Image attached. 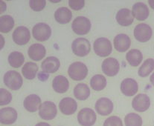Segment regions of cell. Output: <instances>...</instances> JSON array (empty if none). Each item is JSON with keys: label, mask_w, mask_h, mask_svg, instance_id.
I'll use <instances>...</instances> for the list:
<instances>
[{"label": "cell", "mask_w": 154, "mask_h": 126, "mask_svg": "<svg viewBox=\"0 0 154 126\" xmlns=\"http://www.w3.org/2000/svg\"><path fill=\"white\" fill-rule=\"evenodd\" d=\"M154 70V59L152 58L146 59L138 70V74L141 77L149 76Z\"/></svg>", "instance_id": "cell-31"}, {"label": "cell", "mask_w": 154, "mask_h": 126, "mask_svg": "<svg viewBox=\"0 0 154 126\" xmlns=\"http://www.w3.org/2000/svg\"><path fill=\"white\" fill-rule=\"evenodd\" d=\"M29 57L34 61H40L45 57L46 54V50L42 44L35 43L31 45L28 50Z\"/></svg>", "instance_id": "cell-20"}, {"label": "cell", "mask_w": 154, "mask_h": 126, "mask_svg": "<svg viewBox=\"0 0 154 126\" xmlns=\"http://www.w3.org/2000/svg\"><path fill=\"white\" fill-rule=\"evenodd\" d=\"M46 4L45 0H31L29 1L30 8L34 11H41L43 10Z\"/></svg>", "instance_id": "cell-34"}, {"label": "cell", "mask_w": 154, "mask_h": 126, "mask_svg": "<svg viewBox=\"0 0 154 126\" xmlns=\"http://www.w3.org/2000/svg\"><path fill=\"white\" fill-rule=\"evenodd\" d=\"M25 61L24 55L19 51H14L9 54L8 62L11 67L19 68L23 65Z\"/></svg>", "instance_id": "cell-30"}, {"label": "cell", "mask_w": 154, "mask_h": 126, "mask_svg": "<svg viewBox=\"0 0 154 126\" xmlns=\"http://www.w3.org/2000/svg\"><path fill=\"white\" fill-rule=\"evenodd\" d=\"M68 74L72 80L81 81L88 75V68L84 63L75 62L70 64L68 69Z\"/></svg>", "instance_id": "cell-2"}, {"label": "cell", "mask_w": 154, "mask_h": 126, "mask_svg": "<svg viewBox=\"0 0 154 126\" xmlns=\"http://www.w3.org/2000/svg\"><path fill=\"white\" fill-rule=\"evenodd\" d=\"M150 82H151V84L154 86V72L152 74V75L150 76Z\"/></svg>", "instance_id": "cell-42"}, {"label": "cell", "mask_w": 154, "mask_h": 126, "mask_svg": "<svg viewBox=\"0 0 154 126\" xmlns=\"http://www.w3.org/2000/svg\"><path fill=\"white\" fill-rule=\"evenodd\" d=\"M97 119L96 113L89 108H84L78 114V121L82 126H92Z\"/></svg>", "instance_id": "cell-8"}, {"label": "cell", "mask_w": 154, "mask_h": 126, "mask_svg": "<svg viewBox=\"0 0 154 126\" xmlns=\"http://www.w3.org/2000/svg\"><path fill=\"white\" fill-rule=\"evenodd\" d=\"M90 86L96 91H100L104 89L106 86V79L104 76L96 74L92 76L90 80Z\"/></svg>", "instance_id": "cell-28"}, {"label": "cell", "mask_w": 154, "mask_h": 126, "mask_svg": "<svg viewBox=\"0 0 154 126\" xmlns=\"http://www.w3.org/2000/svg\"><path fill=\"white\" fill-rule=\"evenodd\" d=\"M72 18V11L66 7L59 8L54 13V19L60 24H67Z\"/></svg>", "instance_id": "cell-24"}, {"label": "cell", "mask_w": 154, "mask_h": 126, "mask_svg": "<svg viewBox=\"0 0 154 126\" xmlns=\"http://www.w3.org/2000/svg\"><path fill=\"white\" fill-rule=\"evenodd\" d=\"M48 78V74H47L46 73H45V72H40V73H39L38 74V79L40 80H41V81H45V80H46Z\"/></svg>", "instance_id": "cell-37"}, {"label": "cell", "mask_w": 154, "mask_h": 126, "mask_svg": "<svg viewBox=\"0 0 154 126\" xmlns=\"http://www.w3.org/2000/svg\"><path fill=\"white\" fill-rule=\"evenodd\" d=\"M102 71L109 76H114L118 74L120 70V64L119 61L112 57L105 59L101 64Z\"/></svg>", "instance_id": "cell-11"}, {"label": "cell", "mask_w": 154, "mask_h": 126, "mask_svg": "<svg viewBox=\"0 0 154 126\" xmlns=\"http://www.w3.org/2000/svg\"><path fill=\"white\" fill-rule=\"evenodd\" d=\"M132 106L138 112H144L150 106V97L147 94H138L132 101Z\"/></svg>", "instance_id": "cell-12"}, {"label": "cell", "mask_w": 154, "mask_h": 126, "mask_svg": "<svg viewBox=\"0 0 154 126\" xmlns=\"http://www.w3.org/2000/svg\"><path fill=\"white\" fill-rule=\"evenodd\" d=\"M52 88L58 94H64L69 88V82L64 76L58 75L53 80Z\"/></svg>", "instance_id": "cell-23"}, {"label": "cell", "mask_w": 154, "mask_h": 126, "mask_svg": "<svg viewBox=\"0 0 154 126\" xmlns=\"http://www.w3.org/2000/svg\"><path fill=\"white\" fill-rule=\"evenodd\" d=\"M95 108L96 112L101 116H108L113 111V103L109 99L102 97L97 100Z\"/></svg>", "instance_id": "cell-15"}, {"label": "cell", "mask_w": 154, "mask_h": 126, "mask_svg": "<svg viewBox=\"0 0 154 126\" xmlns=\"http://www.w3.org/2000/svg\"><path fill=\"white\" fill-rule=\"evenodd\" d=\"M33 37L40 42L47 41L51 35V29L48 25L45 23H37L32 29Z\"/></svg>", "instance_id": "cell-6"}, {"label": "cell", "mask_w": 154, "mask_h": 126, "mask_svg": "<svg viewBox=\"0 0 154 126\" xmlns=\"http://www.w3.org/2000/svg\"><path fill=\"white\" fill-rule=\"evenodd\" d=\"M103 126H123V123L119 116H112L104 121Z\"/></svg>", "instance_id": "cell-35"}, {"label": "cell", "mask_w": 154, "mask_h": 126, "mask_svg": "<svg viewBox=\"0 0 154 126\" xmlns=\"http://www.w3.org/2000/svg\"><path fill=\"white\" fill-rule=\"evenodd\" d=\"M69 5L72 10H80L84 7L85 1L84 0H69Z\"/></svg>", "instance_id": "cell-36"}, {"label": "cell", "mask_w": 154, "mask_h": 126, "mask_svg": "<svg viewBox=\"0 0 154 126\" xmlns=\"http://www.w3.org/2000/svg\"><path fill=\"white\" fill-rule=\"evenodd\" d=\"M116 19L119 25L124 27H127L133 24L134 16L131 10L127 8H122L118 11Z\"/></svg>", "instance_id": "cell-18"}, {"label": "cell", "mask_w": 154, "mask_h": 126, "mask_svg": "<svg viewBox=\"0 0 154 126\" xmlns=\"http://www.w3.org/2000/svg\"><path fill=\"white\" fill-rule=\"evenodd\" d=\"M59 108L65 115H72L78 109V103L71 97H65L60 102Z\"/></svg>", "instance_id": "cell-16"}, {"label": "cell", "mask_w": 154, "mask_h": 126, "mask_svg": "<svg viewBox=\"0 0 154 126\" xmlns=\"http://www.w3.org/2000/svg\"><path fill=\"white\" fill-rule=\"evenodd\" d=\"M132 14L133 16L139 21H144L149 16L150 11L145 4L142 2H137L133 6Z\"/></svg>", "instance_id": "cell-21"}, {"label": "cell", "mask_w": 154, "mask_h": 126, "mask_svg": "<svg viewBox=\"0 0 154 126\" xmlns=\"http://www.w3.org/2000/svg\"><path fill=\"white\" fill-rule=\"evenodd\" d=\"M90 95L89 86L84 83H79L74 89V96L78 100H86Z\"/></svg>", "instance_id": "cell-26"}, {"label": "cell", "mask_w": 154, "mask_h": 126, "mask_svg": "<svg viewBox=\"0 0 154 126\" xmlns=\"http://www.w3.org/2000/svg\"><path fill=\"white\" fill-rule=\"evenodd\" d=\"M57 114V109L55 104L51 101H45L40 105L39 108V115L42 119L51 120Z\"/></svg>", "instance_id": "cell-7"}, {"label": "cell", "mask_w": 154, "mask_h": 126, "mask_svg": "<svg viewBox=\"0 0 154 126\" xmlns=\"http://www.w3.org/2000/svg\"><path fill=\"white\" fill-rule=\"evenodd\" d=\"M37 71H38L37 64L31 62H26L22 68V73H23V76L29 80H34L35 78Z\"/></svg>", "instance_id": "cell-27"}, {"label": "cell", "mask_w": 154, "mask_h": 126, "mask_svg": "<svg viewBox=\"0 0 154 126\" xmlns=\"http://www.w3.org/2000/svg\"><path fill=\"white\" fill-rule=\"evenodd\" d=\"M5 44V38L3 37L2 35H1V34H0V50H1L3 48H4Z\"/></svg>", "instance_id": "cell-39"}, {"label": "cell", "mask_w": 154, "mask_h": 126, "mask_svg": "<svg viewBox=\"0 0 154 126\" xmlns=\"http://www.w3.org/2000/svg\"><path fill=\"white\" fill-rule=\"evenodd\" d=\"M125 123L126 126H141L142 119L137 113H130L125 116Z\"/></svg>", "instance_id": "cell-32"}, {"label": "cell", "mask_w": 154, "mask_h": 126, "mask_svg": "<svg viewBox=\"0 0 154 126\" xmlns=\"http://www.w3.org/2000/svg\"><path fill=\"white\" fill-rule=\"evenodd\" d=\"M72 49L76 56L84 57L90 52L91 44L89 41L85 38H78L72 42Z\"/></svg>", "instance_id": "cell-4"}, {"label": "cell", "mask_w": 154, "mask_h": 126, "mask_svg": "<svg viewBox=\"0 0 154 126\" xmlns=\"http://www.w3.org/2000/svg\"><path fill=\"white\" fill-rule=\"evenodd\" d=\"M92 27L90 20L85 16H78L72 24V31L78 35H85L89 32Z\"/></svg>", "instance_id": "cell-5"}, {"label": "cell", "mask_w": 154, "mask_h": 126, "mask_svg": "<svg viewBox=\"0 0 154 126\" xmlns=\"http://www.w3.org/2000/svg\"><path fill=\"white\" fill-rule=\"evenodd\" d=\"M149 4H150V8H151L153 10H154V0H150V1H148Z\"/></svg>", "instance_id": "cell-41"}, {"label": "cell", "mask_w": 154, "mask_h": 126, "mask_svg": "<svg viewBox=\"0 0 154 126\" xmlns=\"http://www.w3.org/2000/svg\"><path fill=\"white\" fill-rule=\"evenodd\" d=\"M126 59L133 67H137L143 60L142 53L138 49H132L126 54Z\"/></svg>", "instance_id": "cell-25"}, {"label": "cell", "mask_w": 154, "mask_h": 126, "mask_svg": "<svg viewBox=\"0 0 154 126\" xmlns=\"http://www.w3.org/2000/svg\"><path fill=\"white\" fill-rule=\"evenodd\" d=\"M139 90L137 82L132 78L125 79L121 83V91L127 97H133Z\"/></svg>", "instance_id": "cell-14"}, {"label": "cell", "mask_w": 154, "mask_h": 126, "mask_svg": "<svg viewBox=\"0 0 154 126\" xmlns=\"http://www.w3.org/2000/svg\"><path fill=\"white\" fill-rule=\"evenodd\" d=\"M60 66V60L55 56H48L42 62V71L46 74H54L57 71Z\"/></svg>", "instance_id": "cell-19"}, {"label": "cell", "mask_w": 154, "mask_h": 126, "mask_svg": "<svg viewBox=\"0 0 154 126\" xmlns=\"http://www.w3.org/2000/svg\"><path fill=\"white\" fill-rule=\"evenodd\" d=\"M133 34L136 40L140 42H146L151 39L153 31L150 25L145 23H140L136 26Z\"/></svg>", "instance_id": "cell-9"}, {"label": "cell", "mask_w": 154, "mask_h": 126, "mask_svg": "<svg viewBox=\"0 0 154 126\" xmlns=\"http://www.w3.org/2000/svg\"><path fill=\"white\" fill-rule=\"evenodd\" d=\"M41 105V99L37 94H30L26 97L23 105L26 110L31 113L36 112Z\"/></svg>", "instance_id": "cell-22"}, {"label": "cell", "mask_w": 154, "mask_h": 126, "mask_svg": "<svg viewBox=\"0 0 154 126\" xmlns=\"http://www.w3.org/2000/svg\"><path fill=\"white\" fill-rule=\"evenodd\" d=\"M7 9V5H6V3L4 1H2L0 0V14H2V13H4Z\"/></svg>", "instance_id": "cell-38"}, {"label": "cell", "mask_w": 154, "mask_h": 126, "mask_svg": "<svg viewBox=\"0 0 154 126\" xmlns=\"http://www.w3.org/2000/svg\"><path fill=\"white\" fill-rule=\"evenodd\" d=\"M11 100V94L5 88H0V106L8 105Z\"/></svg>", "instance_id": "cell-33"}, {"label": "cell", "mask_w": 154, "mask_h": 126, "mask_svg": "<svg viewBox=\"0 0 154 126\" xmlns=\"http://www.w3.org/2000/svg\"><path fill=\"white\" fill-rule=\"evenodd\" d=\"M3 81L8 88L14 91H17L21 88L23 83L21 74L16 70H8L6 72L4 75Z\"/></svg>", "instance_id": "cell-3"}, {"label": "cell", "mask_w": 154, "mask_h": 126, "mask_svg": "<svg viewBox=\"0 0 154 126\" xmlns=\"http://www.w3.org/2000/svg\"><path fill=\"white\" fill-rule=\"evenodd\" d=\"M114 47L116 50L119 52L127 51L130 48V45H131V40L128 35L125 34H120L116 35L114 38Z\"/></svg>", "instance_id": "cell-17"}, {"label": "cell", "mask_w": 154, "mask_h": 126, "mask_svg": "<svg viewBox=\"0 0 154 126\" xmlns=\"http://www.w3.org/2000/svg\"><path fill=\"white\" fill-rule=\"evenodd\" d=\"M14 42L19 45H25L29 42L31 34L29 30L25 26L17 27L12 34Z\"/></svg>", "instance_id": "cell-10"}, {"label": "cell", "mask_w": 154, "mask_h": 126, "mask_svg": "<svg viewBox=\"0 0 154 126\" xmlns=\"http://www.w3.org/2000/svg\"><path fill=\"white\" fill-rule=\"evenodd\" d=\"M17 112L14 108L6 107L0 109V123L3 125H12L17 121Z\"/></svg>", "instance_id": "cell-13"}, {"label": "cell", "mask_w": 154, "mask_h": 126, "mask_svg": "<svg viewBox=\"0 0 154 126\" xmlns=\"http://www.w3.org/2000/svg\"><path fill=\"white\" fill-rule=\"evenodd\" d=\"M14 27L13 17L9 15H4L0 17V32L7 34Z\"/></svg>", "instance_id": "cell-29"}, {"label": "cell", "mask_w": 154, "mask_h": 126, "mask_svg": "<svg viewBox=\"0 0 154 126\" xmlns=\"http://www.w3.org/2000/svg\"><path fill=\"white\" fill-rule=\"evenodd\" d=\"M93 49L95 54L98 56L106 57L112 53V44L107 38L100 37L94 42Z\"/></svg>", "instance_id": "cell-1"}, {"label": "cell", "mask_w": 154, "mask_h": 126, "mask_svg": "<svg viewBox=\"0 0 154 126\" xmlns=\"http://www.w3.org/2000/svg\"><path fill=\"white\" fill-rule=\"evenodd\" d=\"M35 126H51L48 123H46V122H39L37 123Z\"/></svg>", "instance_id": "cell-40"}]
</instances>
